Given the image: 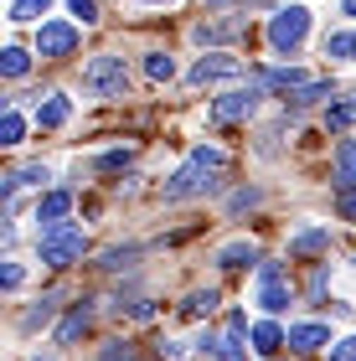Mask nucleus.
Masks as SVG:
<instances>
[{
  "label": "nucleus",
  "mask_w": 356,
  "mask_h": 361,
  "mask_svg": "<svg viewBox=\"0 0 356 361\" xmlns=\"http://www.w3.org/2000/svg\"><path fill=\"white\" fill-rule=\"evenodd\" d=\"M222 166H228V155L217 150V145H197V150L186 155V166L166 180V202H186V196H202L217 186Z\"/></svg>",
  "instance_id": "nucleus-1"
},
{
  "label": "nucleus",
  "mask_w": 356,
  "mask_h": 361,
  "mask_svg": "<svg viewBox=\"0 0 356 361\" xmlns=\"http://www.w3.org/2000/svg\"><path fill=\"white\" fill-rule=\"evenodd\" d=\"M37 248H42V264L47 269H68V264L83 258L88 238H83V227H78V222H52V227H42Z\"/></svg>",
  "instance_id": "nucleus-2"
},
{
  "label": "nucleus",
  "mask_w": 356,
  "mask_h": 361,
  "mask_svg": "<svg viewBox=\"0 0 356 361\" xmlns=\"http://www.w3.org/2000/svg\"><path fill=\"white\" fill-rule=\"evenodd\" d=\"M124 88H129L124 57H93L88 68H83V93H93V98H119Z\"/></svg>",
  "instance_id": "nucleus-3"
},
{
  "label": "nucleus",
  "mask_w": 356,
  "mask_h": 361,
  "mask_svg": "<svg viewBox=\"0 0 356 361\" xmlns=\"http://www.w3.org/2000/svg\"><path fill=\"white\" fill-rule=\"evenodd\" d=\"M305 31H310V11L289 6V11H279L269 21V47H274V52H295V47L305 42Z\"/></svg>",
  "instance_id": "nucleus-4"
},
{
  "label": "nucleus",
  "mask_w": 356,
  "mask_h": 361,
  "mask_svg": "<svg viewBox=\"0 0 356 361\" xmlns=\"http://www.w3.org/2000/svg\"><path fill=\"white\" fill-rule=\"evenodd\" d=\"M289 300H295V289H289V279L279 264H258V305L269 310V315H279V310H289Z\"/></svg>",
  "instance_id": "nucleus-5"
},
{
  "label": "nucleus",
  "mask_w": 356,
  "mask_h": 361,
  "mask_svg": "<svg viewBox=\"0 0 356 361\" xmlns=\"http://www.w3.org/2000/svg\"><path fill=\"white\" fill-rule=\"evenodd\" d=\"M258 98H264V83H248V88H228L212 104V119L217 124H233V119H248V114L258 109Z\"/></svg>",
  "instance_id": "nucleus-6"
},
{
  "label": "nucleus",
  "mask_w": 356,
  "mask_h": 361,
  "mask_svg": "<svg viewBox=\"0 0 356 361\" xmlns=\"http://www.w3.org/2000/svg\"><path fill=\"white\" fill-rule=\"evenodd\" d=\"M73 47H78V26H68V21H47L37 31V52L42 57H68Z\"/></svg>",
  "instance_id": "nucleus-7"
},
{
  "label": "nucleus",
  "mask_w": 356,
  "mask_h": 361,
  "mask_svg": "<svg viewBox=\"0 0 356 361\" xmlns=\"http://www.w3.org/2000/svg\"><path fill=\"white\" fill-rule=\"evenodd\" d=\"M243 73V62L238 57H228V52H212V57H202L197 68H191L186 78L191 83H217V78H238Z\"/></svg>",
  "instance_id": "nucleus-8"
},
{
  "label": "nucleus",
  "mask_w": 356,
  "mask_h": 361,
  "mask_svg": "<svg viewBox=\"0 0 356 361\" xmlns=\"http://www.w3.org/2000/svg\"><path fill=\"white\" fill-rule=\"evenodd\" d=\"M243 331H248V320L233 315V320H228V331L207 341V346H212V361H243Z\"/></svg>",
  "instance_id": "nucleus-9"
},
{
  "label": "nucleus",
  "mask_w": 356,
  "mask_h": 361,
  "mask_svg": "<svg viewBox=\"0 0 356 361\" xmlns=\"http://www.w3.org/2000/svg\"><path fill=\"white\" fill-rule=\"evenodd\" d=\"M289 346H295L300 356H310V351H320V346H331V331L326 325H289Z\"/></svg>",
  "instance_id": "nucleus-10"
},
{
  "label": "nucleus",
  "mask_w": 356,
  "mask_h": 361,
  "mask_svg": "<svg viewBox=\"0 0 356 361\" xmlns=\"http://www.w3.org/2000/svg\"><path fill=\"white\" fill-rule=\"evenodd\" d=\"M68 212H73V191H47L42 202H37V222H42V227L68 222Z\"/></svg>",
  "instance_id": "nucleus-11"
},
{
  "label": "nucleus",
  "mask_w": 356,
  "mask_h": 361,
  "mask_svg": "<svg viewBox=\"0 0 356 361\" xmlns=\"http://www.w3.org/2000/svg\"><path fill=\"white\" fill-rule=\"evenodd\" d=\"M336 186L341 191H356V140H341L336 145Z\"/></svg>",
  "instance_id": "nucleus-12"
},
{
  "label": "nucleus",
  "mask_w": 356,
  "mask_h": 361,
  "mask_svg": "<svg viewBox=\"0 0 356 361\" xmlns=\"http://www.w3.org/2000/svg\"><path fill=\"white\" fill-rule=\"evenodd\" d=\"M68 119H73V104L62 93H52L47 104H37V129H62Z\"/></svg>",
  "instance_id": "nucleus-13"
},
{
  "label": "nucleus",
  "mask_w": 356,
  "mask_h": 361,
  "mask_svg": "<svg viewBox=\"0 0 356 361\" xmlns=\"http://www.w3.org/2000/svg\"><path fill=\"white\" fill-rule=\"evenodd\" d=\"M284 341H289V336H284L274 320H258V325H253V351H264V356H269V351H279Z\"/></svg>",
  "instance_id": "nucleus-14"
},
{
  "label": "nucleus",
  "mask_w": 356,
  "mask_h": 361,
  "mask_svg": "<svg viewBox=\"0 0 356 361\" xmlns=\"http://www.w3.org/2000/svg\"><path fill=\"white\" fill-rule=\"evenodd\" d=\"M320 98H331V83H326V78H310L305 88L289 93V109H310V104H320Z\"/></svg>",
  "instance_id": "nucleus-15"
},
{
  "label": "nucleus",
  "mask_w": 356,
  "mask_h": 361,
  "mask_svg": "<svg viewBox=\"0 0 356 361\" xmlns=\"http://www.w3.org/2000/svg\"><path fill=\"white\" fill-rule=\"evenodd\" d=\"M258 83H264V88H289V93H295V88H305V73H300V68H269Z\"/></svg>",
  "instance_id": "nucleus-16"
},
{
  "label": "nucleus",
  "mask_w": 356,
  "mask_h": 361,
  "mask_svg": "<svg viewBox=\"0 0 356 361\" xmlns=\"http://www.w3.org/2000/svg\"><path fill=\"white\" fill-rule=\"evenodd\" d=\"M320 248H331V233H326V227H305V233L289 243V253H320Z\"/></svg>",
  "instance_id": "nucleus-17"
},
{
  "label": "nucleus",
  "mask_w": 356,
  "mask_h": 361,
  "mask_svg": "<svg viewBox=\"0 0 356 361\" xmlns=\"http://www.w3.org/2000/svg\"><path fill=\"white\" fill-rule=\"evenodd\" d=\"M326 57L356 62V31H331V37H326Z\"/></svg>",
  "instance_id": "nucleus-18"
},
{
  "label": "nucleus",
  "mask_w": 356,
  "mask_h": 361,
  "mask_svg": "<svg viewBox=\"0 0 356 361\" xmlns=\"http://www.w3.org/2000/svg\"><path fill=\"white\" fill-rule=\"evenodd\" d=\"M26 68H31L26 47H6V52H0V73H6V78H26Z\"/></svg>",
  "instance_id": "nucleus-19"
},
{
  "label": "nucleus",
  "mask_w": 356,
  "mask_h": 361,
  "mask_svg": "<svg viewBox=\"0 0 356 361\" xmlns=\"http://www.w3.org/2000/svg\"><path fill=\"white\" fill-rule=\"evenodd\" d=\"M253 258H258L253 243H228V248L217 253V264H222V269H243V264H253Z\"/></svg>",
  "instance_id": "nucleus-20"
},
{
  "label": "nucleus",
  "mask_w": 356,
  "mask_h": 361,
  "mask_svg": "<svg viewBox=\"0 0 356 361\" xmlns=\"http://www.w3.org/2000/svg\"><path fill=\"white\" fill-rule=\"evenodd\" d=\"M351 124H356V98H341L326 109V129H351Z\"/></svg>",
  "instance_id": "nucleus-21"
},
{
  "label": "nucleus",
  "mask_w": 356,
  "mask_h": 361,
  "mask_svg": "<svg viewBox=\"0 0 356 361\" xmlns=\"http://www.w3.org/2000/svg\"><path fill=\"white\" fill-rule=\"evenodd\" d=\"M181 310H186V315H191V320H202V315H212V310H217V289H197V294H191V300H186Z\"/></svg>",
  "instance_id": "nucleus-22"
},
{
  "label": "nucleus",
  "mask_w": 356,
  "mask_h": 361,
  "mask_svg": "<svg viewBox=\"0 0 356 361\" xmlns=\"http://www.w3.org/2000/svg\"><path fill=\"white\" fill-rule=\"evenodd\" d=\"M145 78H155V83H171V78H176V62H171L166 52H150V57H145Z\"/></svg>",
  "instance_id": "nucleus-23"
},
{
  "label": "nucleus",
  "mask_w": 356,
  "mask_h": 361,
  "mask_svg": "<svg viewBox=\"0 0 356 361\" xmlns=\"http://www.w3.org/2000/svg\"><path fill=\"white\" fill-rule=\"evenodd\" d=\"M21 135H26V119L16 109H6V119H0V145H21Z\"/></svg>",
  "instance_id": "nucleus-24"
},
{
  "label": "nucleus",
  "mask_w": 356,
  "mask_h": 361,
  "mask_svg": "<svg viewBox=\"0 0 356 361\" xmlns=\"http://www.w3.org/2000/svg\"><path fill=\"white\" fill-rule=\"evenodd\" d=\"M83 325H88V305H83V310H73V315L62 320V331H57V341H62V346H68V341H78V336H83Z\"/></svg>",
  "instance_id": "nucleus-25"
},
{
  "label": "nucleus",
  "mask_w": 356,
  "mask_h": 361,
  "mask_svg": "<svg viewBox=\"0 0 356 361\" xmlns=\"http://www.w3.org/2000/svg\"><path fill=\"white\" fill-rule=\"evenodd\" d=\"M47 6H52V0H16V6H11V21H37Z\"/></svg>",
  "instance_id": "nucleus-26"
},
{
  "label": "nucleus",
  "mask_w": 356,
  "mask_h": 361,
  "mask_svg": "<svg viewBox=\"0 0 356 361\" xmlns=\"http://www.w3.org/2000/svg\"><path fill=\"white\" fill-rule=\"evenodd\" d=\"M233 31H243V21H217V26H197V37H202V42H222V37H233Z\"/></svg>",
  "instance_id": "nucleus-27"
},
{
  "label": "nucleus",
  "mask_w": 356,
  "mask_h": 361,
  "mask_svg": "<svg viewBox=\"0 0 356 361\" xmlns=\"http://www.w3.org/2000/svg\"><path fill=\"white\" fill-rule=\"evenodd\" d=\"M52 310H57V294H47V300H42V310H31V315H26L21 325H26V331H37V325H47V320H52Z\"/></svg>",
  "instance_id": "nucleus-28"
},
{
  "label": "nucleus",
  "mask_w": 356,
  "mask_h": 361,
  "mask_svg": "<svg viewBox=\"0 0 356 361\" xmlns=\"http://www.w3.org/2000/svg\"><path fill=\"white\" fill-rule=\"evenodd\" d=\"M135 264V248H109L104 253V269H129Z\"/></svg>",
  "instance_id": "nucleus-29"
},
{
  "label": "nucleus",
  "mask_w": 356,
  "mask_h": 361,
  "mask_svg": "<svg viewBox=\"0 0 356 361\" xmlns=\"http://www.w3.org/2000/svg\"><path fill=\"white\" fill-rule=\"evenodd\" d=\"M68 6H73V16H78V21H99V0H68Z\"/></svg>",
  "instance_id": "nucleus-30"
},
{
  "label": "nucleus",
  "mask_w": 356,
  "mask_h": 361,
  "mask_svg": "<svg viewBox=\"0 0 356 361\" xmlns=\"http://www.w3.org/2000/svg\"><path fill=\"white\" fill-rule=\"evenodd\" d=\"M331 361H356V336H346V341H336V351H331Z\"/></svg>",
  "instance_id": "nucleus-31"
},
{
  "label": "nucleus",
  "mask_w": 356,
  "mask_h": 361,
  "mask_svg": "<svg viewBox=\"0 0 356 361\" xmlns=\"http://www.w3.org/2000/svg\"><path fill=\"white\" fill-rule=\"evenodd\" d=\"M119 166H129V150H109V155L99 160V171H119Z\"/></svg>",
  "instance_id": "nucleus-32"
},
{
  "label": "nucleus",
  "mask_w": 356,
  "mask_h": 361,
  "mask_svg": "<svg viewBox=\"0 0 356 361\" xmlns=\"http://www.w3.org/2000/svg\"><path fill=\"white\" fill-rule=\"evenodd\" d=\"M0 284H6V289H21V269L6 264V269H0Z\"/></svg>",
  "instance_id": "nucleus-33"
},
{
  "label": "nucleus",
  "mask_w": 356,
  "mask_h": 361,
  "mask_svg": "<svg viewBox=\"0 0 356 361\" xmlns=\"http://www.w3.org/2000/svg\"><path fill=\"white\" fill-rule=\"evenodd\" d=\"M104 361H135V351L129 346H104Z\"/></svg>",
  "instance_id": "nucleus-34"
},
{
  "label": "nucleus",
  "mask_w": 356,
  "mask_h": 361,
  "mask_svg": "<svg viewBox=\"0 0 356 361\" xmlns=\"http://www.w3.org/2000/svg\"><path fill=\"white\" fill-rule=\"evenodd\" d=\"M341 212H346V217H356V191H341Z\"/></svg>",
  "instance_id": "nucleus-35"
},
{
  "label": "nucleus",
  "mask_w": 356,
  "mask_h": 361,
  "mask_svg": "<svg viewBox=\"0 0 356 361\" xmlns=\"http://www.w3.org/2000/svg\"><path fill=\"white\" fill-rule=\"evenodd\" d=\"M341 11H346V16H356V0H341Z\"/></svg>",
  "instance_id": "nucleus-36"
},
{
  "label": "nucleus",
  "mask_w": 356,
  "mask_h": 361,
  "mask_svg": "<svg viewBox=\"0 0 356 361\" xmlns=\"http://www.w3.org/2000/svg\"><path fill=\"white\" fill-rule=\"evenodd\" d=\"M207 6H228V0H207Z\"/></svg>",
  "instance_id": "nucleus-37"
},
{
  "label": "nucleus",
  "mask_w": 356,
  "mask_h": 361,
  "mask_svg": "<svg viewBox=\"0 0 356 361\" xmlns=\"http://www.w3.org/2000/svg\"><path fill=\"white\" fill-rule=\"evenodd\" d=\"M150 6H166V0H150Z\"/></svg>",
  "instance_id": "nucleus-38"
}]
</instances>
